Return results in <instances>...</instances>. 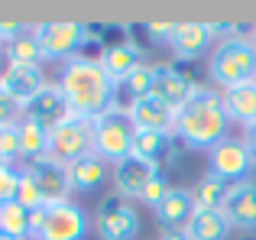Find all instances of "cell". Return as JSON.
<instances>
[{
	"label": "cell",
	"mask_w": 256,
	"mask_h": 240,
	"mask_svg": "<svg viewBox=\"0 0 256 240\" xmlns=\"http://www.w3.org/2000/svg\"><path fill=\"white\" fill-rule=\"evenodd\" d=\"M58 88H62L65 101H68L72 117L98 120L100 114L117 108V88L120 84L104 72L100 58L78 56L72 62H65L62 75H58Z\"/></svg>",
	"instance_id": "1"
},
{
	"label": "cell",
	"mask_w": 256,
	"mask_h": 240,
	"mask_svg": "<svg viewBox=\"0 0 256 240\" xmlns=\"http://www.w3.org/2000/svg\"><path fill=\"white\" fill-rule=\"evenodd\" d=\"M172 133L188 150L211 152L220 140L230 136V117H227V110H224V98L214 88L198 84L192 101L175 114V130Z\"/></svg>",
	"instance_id": "2"
},
{
	"label": "cell",
	"mask_w": 256,
	"mask_h": 240,
	"mask_svg": "<svg viewBox=\"0 0 256 240\" xmlns=\"http://www.w3.org/2000/svg\"><path fill=\"white\" fill-rule=\"evenodd\" d=\"M208 72H211L214 84H220L224 91L256 82V46L250 42V36H234L218 42L208 58Z\"/></svg>",
	"instance_id": "3"
},
{
	"label": "cell",
	"mask_w": 256,
	"mask_h": 240,
	"mask_svg": "<svg viewBox=\"0 0 256 240\" xmlns=\"http://www.w3.org/2000/svg\"><path fill=\"white\" fill-rule=\"evenodd\" d=\"M94 224L88 221V211L75 202H58L32 211L30 240H88Z\"/></svg>",
	"instance_id": "4"
},
{
	"label": "cell",
	"mask_w": 256,
	"mask_h": 240,
	"mask_svg": "<svg viewBox=\"0 0 256 240\" xmlns=\"http://www.w3.org/2000/svg\"><path fill=\"white\" fill-rule=\"evenodd\" d=\"M32 39L39 42L46 62H72L88 42V23L82 20H46L32 23Z\"/></svg>",
	"instance_id": "5"
},
{
	"label": "cell",
	"mask_w": 256,
	"mask_h": 240,
	"mask_svg": "<svg viewBox=\"0 0 256 240\" xmlns=\"http://www.w3.org/2000/svg\"><path fill=\"white\" fill-rule=\"evenodd\" d=\"M94 152L104 159L107 166H117L133 156V140H136V126L124 108H114L107 114L94 120Z\"/></svg>",
	"instance_id": "6"
},
{
	"label": "cell",
	"mask_w": 256,
	"mask_h": 240,
	"mask_svg": "<svg viewBox=\"0 0 256 240\" xmlns=\"http://www.w3.org/2000/svg\"><path fill=\"white\" fill-rule=\"evenodd\" d=\"M94 120L84 117H68L58 126L49 130V156L62 166L78 162L82 156H91L94 152Z\"/></svg>",
	"instance_id": "7"
},
{
	"label": "cell",
	"mask_w": 256,
	"mask_h": 240,
	"mask_svg": "<svg viewBox=\"0 0 256 240\" xmlns=\"http://www.w3.org/2000/svg\"><path fill=\"white\" fill-rule=\"evenodd\" d=\"M253 169H256V159H253V152L246 150L244 136H227L208 152V172H214L218 178H224V182H230V185L250 182Z\"/></svg>",
	"instance_id": "8"
},
{
	"label": "cell",
	"mask_w": 256,
	"mask_h": 240,
	"mask_svg": "<svg viewBox=\"0 0 256 240\" xmlns=\"http://www.w3.org/2000/svg\"><path fill=\"white\" fill-rule=\"evenodd\" d=\"M94 230L100 240H136L140 234V214L124 198H104L94 214Z\"/></svg>",
	"instance_id": "9"
},
{
	"label": "cell",
	"mask_w": 256,
	"mask_h": 240,
	"mask_svg": "<svg viewBox=\"0 0 256 240\" xmlns=\"http://www.w3.org/2000/svg\"><path fill=\"white\" fill-rule=\"evenodd\" d=\"M198 91V84L192 82V78L185 75V72H178V65H152V88H150V98H156L159 104H166L169 110L178 114L182 108H185L188 101H192V94Z\"/></svg>",
	"instance_id": "10"
},
{
	"label": "cell",
	"mask_w": 256,
	"mask_h": 240,
	"mask_svg": "<svg viewBox=\"0 0 256 240\" xmlns=\"http://www.w3.org/2000/svg\"><path fill=\"white\" fill-rule=\"evenodd\" d=\"M32 178H36L39 192H42L46 204H58V202H68L72 195V182H68V166L56 162L52 156H42L36 162H26L23 166Z\"/></svg>",
	"instance_id": "11"
},
{
	"label": "cell",
	"mask_w": 256,
	"mask_h": 240,
	"mask_svg": "<svg viewBox=\"0 0 256 240\" xmlns=\"http://www.w3.org/2000/svg\"><path fill=\"white\" fill-rule=\"evenodd\" d=\"M211 46H218L214 36H211V26H208L204 20H185V23L175 26V36H172L169 49L175 52V62H194V58H201Z\"/></svg>",
	"instance_id": "12"
},
{
	"label": "cell",
	"mask_w": 256,
	"mask_h": 240,
	"mask_svg": "<svg viewBox=\"0 0 256 240\" xmlns=\"http://www.w3.org/2000/svg\"><path fill=\"white\" fill-rule=\"evenodd\" d=\"M156 172L159 169H152L150 162H143V159H136V156L117 162L110 169V182H114V188H117V198H124V202H140L146 185H150V178L156 176Z\"/></svg>",
	"instance_id": "13"
},
{
	"label": "cell",
	"mask_w": 256,
	"mask_h": 240,
	"mask_svg": "<svg viewBox=\"0 0 256 240\" xmlns=\"http://www.w3.org/2000/svg\"><path fill=\"white\" fill-rule=\"evenodd\" d=\"M175 146H178V136L169 130H136V140H133V156L150 162L152 169H166L169 162H175Z\"/></svg>",
	"instance_id": "14"
},
{
	"label": "cell",
	"mask_w": 256,
	"mask_h": 240,
	"mask_svg": "<svg viewBox=\"0 0 256 240\" xmlns=\"http://www.w3.org/2000/svg\"><path fill=\"white\" fill-rule=\"evenodd\" d=\"M68 117H72V110H68V101H65L58 82L56 84H46V88L23 108V120H36V124L49 126V130H52V126H58L62 120H68Z\"/></svg>",
	"instance_id": "15"
},
{
	"label": "cell",
	"mask_w": 256,
	"mask_h": 240,
	"mask_svg": "<svg viewBox=\"0 0 256 240\" xmlns=\"http://www.w3.org/2000/svg\"><path fill=\"white\" fill-rule=\"evenodd\" d=\"M220 211L227 214V221H230L234 230H246V234L256 230V182L234 185Z\"/></svg>",
	"instance_id": "16"
},
{
	"label": "cell",
	"mask_w": 256,
	"mask_h": 240,
	"mask_svg": "<svg viewBox=\"0 0 256 240\" xmlns=\"http://www.w3.org/2000/svg\"><path fill=\"white\" fill-rule=\"evenodd\" d=\"M143 62H146L143 46L133 42V39H124V42H117V46H107V49L100 52V65H104V72L117 84H124L126 78H130V72L140 68Z\"/></svg>",
	"instance_id": "17"
},
{
	"label": "cell",
	"mask_w": 256,
	"mask_h": 240,
	"mask_svg": "<svg viewBox=\"0 0 256 240\" xmlns=\"http://www.w3.org/2000/svg\"><path fill=\"white\" fill-rule=\"evenodd\" d=\"M46 84H49V82H46L42 68H20V65H10L6 75L0 78V91H4L6 98H13L20 108H26V104L46 88Z\"/></svg>",
	"instance_id": "18"
},
{
	"label": "cell",
	"mask_w": 256,
	"mask_h": 240,
	"mask_svg": "<svg viewBox=\"0 0 256 240\" xmlns=\"http://www.w3.org/2000/svg\"><path fill=\"white\" fill-rule=\"evenodd\" d=\"M182 230L188 240H227L234 228L220 208H194V214L188 218Z\"/></svg>",
	"instance_id": "19"
},
{
	"label": "cell",
	"mask_w": 256,
	"mask_h": 240,
	"mask_svg": "<svg viewBox=\"0 0 256 240\" xmlns=\"http://www.w3.org/2000/svg\"><path fill=\"white\" fill-rule=\"evenodd\" d=\"M133 126L136 130H175V110H169L166 104H159L156 98H136L126 108Z\"/></svg>",
	"instance_id": "20"
},
{
	"label": "cell",
	"mask_w": 256,
	"mask_h": 240,
	"mask_svg": "<svg viewBox=\"0 0 256 240\" xmlns=\"http://www.w3.org/2000/svg\"><path fill=\"white\" fill-rule=\"evenodd\" d=\"M194 195H192V188H172L169 195L159 202V208H156V221L162 224L166 230H182L188 224V218L194 214Z\"/></svg>",
	"instance_id": "21"
},
{
	"label": "cell",
	"mask_w": 256,
	"mask_h": 240,
	"mask_svg": "<svg viewBox=\"0 0 256 240\" xmlns=\"http://www.w3.org/2000/svg\"><path fill=\"white\" fill-rule=\"evenodd\" d=\"M110 178V169H107V162L98 156V152H91V156H82L78 162L68 166V182H72V192H82V195H91V192H98L100 185Z\"/></svg>",
	"instance_id": "22"
},
{
	"label": "cell",
	"mask_w": 256,
	"mask_h": 240,
	"mask_svg": "<svg viewBox=\"0 0 256 240\" xmlns=\"http://www.w3.org/2000/svg\"><path fill=\"white\" fill-rule=\"evenodd\" d=\"M220 98H224V110L230 117V124H240V126L256 124V82L227 88L220 91Z\"/></svg>",
	"instance_id": "23"
},
{
	"label": "cell",
	"mask_w": 256,
	"mask_h": 240,
	"mask_svg": "<svg viewBox=\"0 0 256 240\" xmlns=\"http://www.w3.org/2000/svg\"><path fill=\"white\" fill-rule=\"evenodd\" d=\"M20 152H23V162L49 156V126L36 120H20Z\"/></svg>",
	"instance_id": "24"
},
{
	"label": "cell",
	"mask_w": 256,
	"mask_h": 240,
	"mask_svg": "<svg viewBox=\"0 0 256 240\" xmlns=\"http://www.w3.org/2000/svg\"><path fill=\"white\" fill-rule=\"evenodd\" d=\"M230 188H234L230 182L218 178L214 172H204V176L194 182L192 195H194V204H198V208H224V202H227V195H230Z\"/></svg>",
	"instance_id": "25"
},
{
	"label": "cell",
	"mask_w": 256,
	"mask_h": 240,
	"mask_svg": "<svg viewBox=\"0 0 256 240\" xmlns=\"http://www.w3.org/2000/svg\"><path fill=\"white\" fill-rule=\"evenodd\" d=\"M32 230V211L23 208L20 202H10L0 208V234L13 240H30Z\"/></svg>",
	"instance_id": "26"
},
{
	"label": "cell",
	"mask_w": 256,
	"mask_h": 240,
	"mask_svg": "<svg viewBox=\"0 0 256 240\" xmlns=\"http://www.w3.org/2000/svg\"><path fill=\"white\" fill-rule=\"evenodd\" d=\"M6 62H10V65H20V68H42L46 56H42L39 42L32 39V32H30V36H23L20 42L6 46Z\"/></svg>",
	"instance_id": "27"
},
{
	"label": "cell",
	"mask_w": 256,
	"mask_h": 240,
	"mask_svg": "<svg viewBox=\"0 0 256 240\" xmlns=\"http://www.w3.org/2000/svg\"><path fill=\"white\" fill-rule=\"evenodd\" d=\"M120 88H126V94H130V101H136V98H150V88H152V65L143 62L140 68L130 72V78H126Z\"/></svg>",
	"instance_id": "28"
},
{
	"label": "cell",
	"mask_w": 256,
	"mask_h": 240,
	"mask_svg": "<svg viewBox=\"0 0 256 240\" xmlns=\"http://www.w3.org/2000/svg\"><path fill=\"white\" fill-rule=\"evenodd\" d=\"M20 159H23V152H20V124L0 126V162L16 166Z\"/></svg>",
	"instance_id": "29"
},
{
	"label": "cell",
	"mask_w": 256,
	"mask_h": 240,
	"mask_svg": "<svg viewBox=\"0 0 256 240\" xmlns=\"http://www.w3.org/2000/svg\"><path fill=\"white\" fill-rule=\"evenodd\" d=\"M16 202L23 204V208H30V211H39V208H46V198H42V192H39L36 178H32L26 169H23V176H20V192H16Z\"/></svg>",
	"instance_id": "30"
},
{
	"label": "cell",
	"mask_w": 256,
	"mask_h": 240,
	"mask_svg": "<svg viewBox=\"0 0 256 240\" xmlns=\"http://www.w3.org/2000/svg\"><path fill=\"white\" fill-rule=\"evenodd\" d=\"M20 176H23V169H16V166H4V162H0V204L16 202Z\"/></svg>",
	"instance_id": "31"
},
{
	"label": "cell",
	"mask_w": 256,
	"mask_h": 240,
	"mask_svg": "<svg viewBox=\"0 0 256 240\" xmlns=\"http://www.w3.org/2000/svg\"><path fill=\"white\" fill-rule=\"evenodd\" d=\"M169 192H172V185H169V178H166V172L159 169L156 176L150 178V185H146V192H143V198H140V202L150 204V208L156 211V208H159V202H162V198L169 195Z\"/></svg>",
	"instance_id": "32"
},
{
	"label": "cell",
	"mask_w": 256,
	"mask_h": 240,
	"mask_svg": "<svg viewBox=\"0 0 256 240\" xmlns=\"http://www.w3.org/2000/svg\"><path fill=\"white\" fill-rule=\"evenodd\" d=\"M32 32V23H20V20H0V46H13L20 42L23 36H30Z\"/></svg>",
	"instance_id": "33"
},
{
	"label": "cell",
	"mask_w": 256,
	"mask_h": 240,
	"mask_svg": "<svg viewBox=\"0 0 256 240\" xmlns=\"http://www.w3.org/2000/svg\"><path fill=\"white\" fill-rule=\"evenodd\" d=\"M175 26L178 23H162V20H156V23H143V32L152 46H169L172 36H175Z\"/></svg>",
	"instance_id": "34"
},
{
	"label": "cell",
	"mask_w": 256,
	"mask_h": 240,
	"mask_svg": "<svg viewBox=\"0 0 256 240\" xmlns=\"http://www.w3.org/2000/svg\"><path fill=\"white\" fill-rule=\"evenodd\" d=\"M20 120H23V108L0 91V126H13V124H20Z\"/></svg>",
	"instance_id": "35"
},
{
	"label": "cell",
	"mask_w": 256,
	"mask_h": 240,
	"mask_svg": "<svg viewBox=\"0 0 256 240\" xmlns=\"http://www.w3.org/2000/svg\"><path fill=\"white\" fill-rule=\"evenodd\" d=\"M244 143H246V150H250V152H253V159H256V124L244 126Z\"/></svg>",
	"instance_id": "36"
},
{
	"label": "cell",
	"mask_w": 256,
	"mask_h": 240,
	"mask_svg": "<svg viewBox=\"0 0 256 240\" xmlns=\"http://www.w3.org/2000/svg\"><path fill=\"white\" fill-rule=\"evenodd\" d=\"M6 68H10V62H6V49L0 46V78L6 75Z\"/></svg>",
	"instance_id": "37"
},
{
	"label": "cell",
	"mask_w": 256,
	"mask_h": 240,
	"mask_svg": "<svg viewBox=\"0 0 256 240\" xmlns=\"http://www.w3.org/2000/svg\"><path fill=\"white\" fill-rule=\"evenodd\" d=\"M250 42H253V46H256V23H253V26H250Z\"/></svg>",
	"instance_id": "38"
},
{
	"label": "cell",
	"mask_w": 256,
	"mask_h": 240,
	"mask_svg": "<svg viewBox=\"0 0 256 240\" xmlns=\"http://www.w3.org/2000/svg\"><path fill=\"white\" fill-rule=\"evenodd\" d=\"M0 240H13V237H0Z\"/></svg>",
	"instance_id": "39"
},
{
	"label": "cell",
	"mask_w": 256,
	"mask_h": 240,
	"mask_svg": "<svg viewBox=\"0 0 256 240\" xmlns=\"http://www.w3.org/2000/svg\"><path fill=\"white\" fill-rule=\"evenodd\" d=\"M244 240H256V237H244Z\"/></svg>",
	"instance_id": "40"
},
{
	"label": "cell",
	"mask_w": 256,
	"mask_h": 240,
	"mask_svg": "<svg viewBox=\"0 0 256 240\" xmlns=\"http://www.w3.org/2000/svg\"><path fill=\"white\" fill-rule=\"evenodd\" d=\"M0 208H4V204H0Z\"/></svg>",
	"instance_id": "41"
},
{
	"label": "cell",
	"mask_w": 256,
	"mask_h": 240,
	"mask_svg": "<svg viewBox=\"0 0 256 240\" xmlns=\"http://www.w3.org/2000/svg\"><path fill=\"white\" fill-rule=\"evenodd\" d=\"M0 237H4V234H0Z\"/></svg>",
	"instance_id": "42"
}]
</instances>
